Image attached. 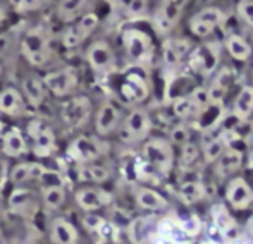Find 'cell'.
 <instances>
[{"label": "cell", "mask_w": 253, "mask_h": 244, "mask_svg": "<svg viewBox=\"0 0 253 244\" xmlns=\"http://www.w3.org/2000/svg\"><path fill=\"white\" fill-rule=\"evenodd\" d=\"M21 52L24 59L31 66H43L50 61L52 48H50V38L43 28H35L24 35L21 41Z\"/></svg>", "instance_id": "cell-1"}, {"label": "cell", "mask_w": 253, "mask_h": 244, "mask_svg": "<svg viewBox=\"0 0 253 244\" xmlns=\"http://www.w3.org/2000/svg\"><path fill=\"white\" fill-rule=\"evenodd\" d=\"M123 47L129 61L141 66L152 61L153 57V41L150 35L141 30H124L123 31Z\"/></svg>", "instance_id": "cell-2"}, {"label": "cell", "mask_w": 253, "mask_h": 244, "mask_svg": "<svg viewBox=\"0 0 253 244\" xmlns=\"http://www.w3.org/2000/svg\"><path fill=\"white\" fill-rule=\"evenodd\" d=\"M152 119L150 114L143 108H134L126 115L123 122L119 124V138L124 143H140L150 134Z\"/></svg>", "instance_id": "cell-3"}, {"label": "cell", "mask_w": 253, "mask_h": 244, "mask_svg": "<svg viewBox=\"0 0 253 244\" xmlns=\"http://www.w3.org/2000/svg\"><path fill=\"white\" fill-rule=\"evenodd\" d=\"M143 160L162 175L169 174L174 165V146L164 138H152L143 144Z\"/></svg>", "instance_id": "cell-4"}, {"label": "cell", "mask_w": 253, "mask_h": 244, "mask_svg": "<svg viewBox=\"0 0 253 244\" xmlns=\"http://www.w3.org/2000/svg\"><path fill=\"white\" fill-rule=\"evenodd\" d=\"M98 26V17L97 14L88 12L80 16L76 21L69 23V26L64 30L62 33V45L66 48H76L90 36Z\"/></svg>", "instance_id": "cell-5"}, {"label": "cell", "mask_w": 253, "mask_h": 244, "mask_svg": "<svg viewBox=\"0 0 253 244\" xmlns=\"http://www.w3.org/2000/svg\"><path fill=\"white\" fill-rule=\"evenodd\" d=\"M28 134H30L31 141H33L35 157L47 158L57 150L55 133L48 126H45L42 121H38V119H35V121L28 124Z\"/></svg>", "instance_id": "cell-6"}, {"label": "cell", "mask_w": 253, "mask_h": 244, "mask_svg": "<svg viewBox=\"0 0 253 244\" xmlns=\"http://www.w3.org/2000/svg\"><path fill=\"white\" fill-rule=\"evenodd\" d=\"M103 153L102 144L91 136H78L67 146V157L78 165L91 164L98 160Z\"/></svg>", "instance_id": "cell-7"}, {"label": "cell", "mask_w": 253, "mask_h": 244, "mask_svg": "<svg viewBox=\"0 0 253 244\" xmlns=\"http://www.w3.org/2000/svg\"><path fill=\"white\" fill-rule=\"evenodd\" d=\"M91 115V102L88 97H74L62 105L60 117L69 129H80Z\"/></svg>", "instance_id": "cell-8"}, {"label": "cell", "mask_w": 253, "mask_h": 244, "mask_svg": "<svg viewBox=\"0 0 253 244\" xmlns=\"http://www.w3.org/2000/svg\"><path fill=\"white\" fill-rule=\"evenodd\" d=\"M42 81L45 84V90H48L52 95H55V97H67L71 91L76 90L78 74L71 67H64V69L47 72Z\"/></svg>", "instance_id": "cell-9"}, {"label": "cell", "mask_w": 253, "mask_h": 244, "mask_svg": "<svg viewBox=\"0 0 253 244\" xmlns=\"http://www.w3.org/2000/svg\"><path fill=\"white\" fill-rule=\"evenodd\" d=\"M119 95L126 104H141L148 97V81L138 70H129L119 84Z\"/></svg>", "instance_id": "cell-10"}, {"label": "cell", "mask_w": 253, "mask_h": 244, "mask_svg": "<svg viewBox=\"0 0 253 244\" xmlns=\"http://www.w3.org/2000/svg\"><path fill=\"white\" fill-rule=\"evenodd\" d=\"M188 2L190 0H162V3L155 12V17H153V24H155L157 31L159 33H169L177 24L181 12H183Z\"/></svg>", "instance_id": "cell-11"}, {"label": "cell", "mask_w": 253, "mask_h": 244, "mask_svg": "<svg viewBox=\"0 0 253 244\" xmlns=\"http://www.w3.org/2000/svg\"><path fill=\"white\" fill-rule=\"evenodd\" d=\"M222 21H224L222 10L217 9V7H205V9H202L200 12H197L190 19V30L193 35L203 38V36H209L213 30H217L222 24Z\"/></svg>", "instance_id": "cell-12"}, {"label": "cell", "mask_w": 253, "mask_h": 244, "mask_svg": "<svg viewBox=\"0 0 253 244\" xmlns=\"http://www.w3.org/2000/svg\"><path fill=\"white\" fill-rule=\"evenodd\" d=\"M86 59L88 64L91 66V69L97 74H109L114 69V64H116V57H114L110 45L102 40L95 41V43H91L88 47Z\"/></svg>", "instance_id": "cell-13"}, {"label": "cell", "mask_w": 253, "mask_h": 244, "mask_svg": "<svg viewBox=\"0 0 253 244\" xmlns=\"http://www.w3.org/2000/svg\"><path fill=\"white\" fill-rule=\"evenodd\" d=\"M76 203L84 211H97L112 203V194L103 187H81L76 191Z\"/></svg>", "instance_id": "cell-14"}, {"label": "cell", "mask_w": 253, "mask_h": 244, "mask_svg": "<svg viewBox=\"0 0 253 244\" xmlns=\"http://www.w3.org/2000/svg\"><path fill=\"white\" fill-rule=\"evenodd\" d=\"M191 66L195 67V70H198L203 76H210L215 70L217 64H219V45L217 43H205L202 47L191 50Z\"/></svg>", "instance_id": "cell-15"}, {"label": "cell", "mask_w": 253, "mask_h": 244, "mask_svg": "<svg viewBox=\"0 0 253 244\" xmlns=\"http://www.w3.org/2000/svg\"><path fill=\"white\" fill-rule=\"evenodd\" d=\"M9 208L12 213L24 218H33L38 211V198L33 191L17 187L9 198Z\"/></svg>", "instance_id": "cell-16"}, {"label": "cell", "mask_w": 253, "mask_h": 244, "mask_svg": "<svg viewBox=\"0 0 253 244\" xmlns=\"http://www.w3.org/2000/svg\"><path fill=\"white\" fill-rule=\"evenodd\" d=\"M191 50H193V45L190 40L170 38V40L164 41L162 45V61L169 69H176L183 62V59L191 54Z\"/></svg>", "instance_id": "cell-17"}, {"label": "cell", "mask_w": 253, "mask_h": 244, "mask_svg": "<svg viewBox=\"0 0 253 244\" xmlns=\"http://www.w3.org/2000/svg\"><path fill=\"white\" fill-rule=\"evenodd\" d=\"M210 217H212V224L220 231L222 239L226 243L231 241V239L241 238L236 220H234V217L229 213V210L224 205H213L210 208Z\"/></svg>", "instance_id": "cell-18"}, {"label": "cell", "mask_w": 253, "mask_h": 244, "mask_svg": "<svg viewBox=\"0 0 253 244\" xmlns=\"http://www.w3.org/2000/svg\"><path fill=\"white\" fill-rule=\"evenodd\" d=\"M226 200L234 210H245L253 203V189L243 177L233 179L226 187Z\"/></svg>", "instance_id": "cell-19"}, {"label": "cell", "mask_w": 253, "mask_h": 244, "mask_svg": "<svg viewBox=\"0 0 253 244\" xmlns=\"http://www.w3.org/2000/svg\"><path fill=\"white\" fill-rule=\"evenodd\" d=\"M121 124V110L116 104L105 102L100 107L97 117H95V129L100 136H109L114 131H117Z\"/></svg>", "instance_id": "cell-20"}, {"label": "cell", "mask_w": 253, "mask_h": 244, "mask_svg": "<svg viewBox=\"0 0 253 244\" xmlns=\"http://www.w3.org/2000/svg\"><path fill=\"white\" fill-rule=\"evenodd\" d=\"M155 234L166 238L169 243L172 244H191L193 238L186 234V232L181 229L179 222L176 220V217H164L160 218L155 224Z\"/></svg>", "instance_id": "cell-21"}, {"label": "cell", "mask_w": 253, "mask_h": 244, "mask_svg": "<svg viewBox=\"0 0 253 244\" xmlns=\"http://www.w3.org/2000/svg\"><path fill=\"white\" fill-rule=\"evenodd\" d=\"M28 151V143L19 127H9L2 134V153L7 157H23Z\"/></svg>", "instance_id": "cell-22"}, {"label": "cell", "mask_w": 253, "mask_h": 244, "mask_svg": "<svg viewBox=\"0 0 253 244\" xmlns=\"http://www.w3.org/2000/svg\"><path fill=\"white\" fill-rule=\"evenodd\" d=\"M26 110V102L16 88H5L0 91V112L10 117H21Z\"/></svg>", "instance_id": "cell-23"}, {"label": "cell", "mask_w": 253, "mask_h": 244, "mask_svg": "<svg viewBox=\"0 0 253 244\" xmlns=\"http://www.w3.org/2000/svg\"><path fill=\"white\" fill-rule=\"evenodd\" d=\"M153 234L155 225L152 217H138L127 224V236L133 244H150Z\"/></svg>", "instance_id": "cell-24"}, {"label": "cell", "mask_w": 253, "mask_h": 244, "mask_svg": "<svg viewBox=\"0 0 253 244\" xmlns=\"http://www.w3.org/2000/svg\"><path fill=\"white\" fill-rule=\"evenodd\" d=\"M50 239L53 244H78V229L67 218H55L50 225Z\"/></svg>", "instance_id": "cell-25"}, {"label": "cell", "mask_w": 253, "mask_h": 244, "mask_svg": "<svg viewBox=\"0 0 253 244\" xmlns=\"http://www.w3.org/2000/svg\"><path fill=\"white\" fill-rule=\"evenodd\" d=\"M213 164H215L217 174H219L220 177H227V175L234 174V172L243 165V151L227 146L226 150L222 151V155H220Z\"/></svg>", "instance_id": "cell-26"}, {"label": "cell", "mask_w": 253, "mask_h": 244, "mask_svg": "<svg viewBox=\"0 0 253 244\" xmlns=\"http://www.w3.org/2000/svg\"><path fill=\"white\" fill-rule=\"evenodd\" d=\"M134 198H136V203L140 208L143 210H150V211H157V210H166L169 207V201L164 194H160L159 191L152 189V187H138L136 193H134Z\"/></svg>", "instance_id": "cell-27"}, {"label": "cell", "mask_w": 253, "mask_h": 244, "mask_svg": "<svg viewBox=\"0 0 253 244\" xmlns=\"http://www.w3.org/2000/svg\"><path fill=\"white\" fill-rule=\"evenodd\" d=\"M198 115V129L200 131H212L219 126L224 117V105L222 102H210L205 107L197 112Z\"/></svg>", "instance_id": "cell-28"}, {"label": "cell", "mask_w": 253, "mask_h": 244, "mask_svg": "<svg viewBox=\"0 0 253 244\" xmlns=\"http://www.w3.org/2000/svg\"><path fill=\"white\" fill-rule=\"evenodd\" d=\"M231 84H233V70L229 67H222L215 74V79L212 81L210 88H207L209 90L210 102H224Z\"/></svg>", "instance_id": "cell-29"}, {"label": "cell", "mask_w": 253, "mask_h": 244, "mask_svg": "<svg viewBox=\"0 0 253 244\" xmlns=\"http://www.w3.org/2000/svg\"><path fill=\"white\" fill-rule=\"evenodd\" d=\"M88 7V0H60L55 7V16L62 23H73L83 16Z\"/></svg>", "instance_id": "cell-30"}, {"label": "cell", "mask_w": 253, "mask_h": 244, "mask_svg": "<svg viewBox=\"0 0 253 244\" xmlns=\"http://www.w3.org/2000/svg\"><path fill=\"white\" fill-rule=\"evenodd\" d=\"M45 165L38 164V162H23L17 164L10 171V181L14 184H23L28 181H37L43 172Z\"/></svg>", "instance_id": "cell-31"}, {"label": "cell", "mask_w": 253, "mask_h": 244, "mask_svg": "<svg viewBox=\"0 0 253 244\" xmlns=\"http://www.w3.org/2000/svg\"><path fill=\"white\" fill-rule=\"evenodd\" d=\"M226 50L229 52V55L234 61L245 62L252 57V45L245 40L241 35L231 33L226 38Z\"/></svg>", "instance_id": "cell-32"}, {"label": "cell", "mask_w": 253, "mask_h": 244, "mask_svg": "<svg viewBox=\"0 0 253 244\" xmlns=\"http://www.w3.org/2000/svg\"><path fill=\"white\" fill-rule=\"evenodd\" d=\"M177 196L186 205L198 203V201H202L207 196V186L200 181H186L179 186Z\"/></svg>", "instance_id": "cell-33"}, {"label": "cell", "mask_w": 253, "mask_h": 244, "mask_svg": "<svg viewBox=\"0 0 253 244\" xmlns=\"http://www.w3.org/2000/svg\"><path fill=\"white\" fill-rule=\"evenodd\" d=\"M23 91L26 100L30 102L31 105L38 107V105L43 104L45 100V84L40 77L37 76H30L23 81Z\"/></svg>", "instance_id": "cell-34"}, {"label": "cell", "mask_w": 253, "mask_h": 244, "mask_svg": "<svg viewBox=\"0 0 253 244\" xmlns=\"http://www.w3.org/2000/svg\"><path fill=\"white\" fill-rule=\"evenodd\" d=\"M253 114V86H243L234 100L233 115L241 121L248 119Z\"/></svg>", "instance_id": "cell-35"}, {"label": "cell", "mask_w": 253, "mask_h": 244, "mask_svg": "<svg viewBox=\"0 0 253 244\" xmlns=\"http://www.w3.org/2000/svg\"><path fill=\"white\" fill-rule=\"evenodd\" d=\"M78 177L83 182H93V184H102L110 177V172L103 165H95L91 164H83L78 171Z\"/></svg>", "instance_id": "cell-36"}, {"label": "cell", "mask_w": 253, "mask_h": 244, "mask_svg": "<svg viewBox=\"0 0 253 244\" xmlns=\"http://www.w3.org/2000/svg\"><path fill=\"white\" fill-rule=\"evenodd\" d=\"M42 200L48 210H59L66 201V186L42 187Z\"/></svg>", "instance_id": "cell-37"}, {"label": "cell", "mask_w": 253, "mask_h": 244, "mask_svg": "<svg viewBox=\"0 0 253 244\" xmlns=\"http://www.w3.org/2000/svg\"><path fill=\"white\" fill-rule=\"evenodd\" d=\"M227 148V143L224 139V136H212L210 139H207L203 143V157H205V162L209 164H213L217 158L222 155V151Z\"/></svg>", "instance_id": "cell-38"}, {"label": "cell", "mask_w": 253, "mask_h": 244, "mask_svg": "<svg viewBox=\"0 0 253 244\" xmlns=\"http://www.w3.org/2000/svg\"><path fill=\"white\" fill-rule=\"evenodd\" d=\"M114 3L127 17H141L148 9V0H114Z\"/></svg>", "instance_id": "cell-39"}, {"label": "cell", "mask_w": 253, "mask_h": 244, "mask_svg": "<svg viewBox=\"0 0 253 244\" xmlns=\"http://www.w3.org/2000/svg\"><path fill=\"white\" fill-rule=\"evenodd\" d=\"M176 220L179 222L181 229L186 232L190 238H198L203 229V224H202V218L195 213H186V215H181V217H176Z\"/></svg>", "instance_id": "cell-40"}, {"label": "cell", "mask_w": 253, "mask_h": 244, "mask_svg": "<svg viewBox=\"0 0 253 244\" xmlns=\"http://www.w3.org/2000/svg\"><path fill=\"white\" fill-rule=\"evenodd\" d=\"M172 112L174 115H177V117L184 119V117H191V115L197 114V107H195V104L191 102V98L188 97H176L172 100Z\"/></svg>", "instance_id": "cell-41"}, {"label": "cell", "mask_w": 253, "mask_h": 244, "mask_svg": "<svg viewBox=\"0 0 253 244\" xmlns=\"http://www.w3.org/2000/svg\"><path fill=\"white\" fill-rule=\"evenodd\" d=\"M45 0H9V3L12 5V9L16 12H31V10H37L43 5Z\"/></svg>", "instance_id": "cell-42"}, {"label": "cell", "mask_w": 253, "mask_h": 244, "mask_svg": "<svg viewBox=\"0 0 253 244\" xmlns=\"http://www.w3.org/2000/svg\"><path fill=\"white\" fill-rule=\"evenodd\" d=\"M198 155H200V148L191 141H188L183 144V150H181V164L191 165L198 158Z\"/></svg>", "instance_id": "cell-43"}, {"label": "cell", "mask_w": 253, "mask_h": 244, "mask_svg": "<svg viewBox=\"0 0 253 244\" xmlns=\"http://www.w3.org/2000/svg\"><path fill=\"white\" fill-rule=\"evenodd\" d=\"M188 97L191 98V102L195 104V107H197V110H200V108L205 107L207 104H210V97H209V90L207 88H195L193 91H191Z\"/></svg>", "instance_id": "cell-44"}, {"label": "cell", "mask_w": 253, "mask_h": 244, "mask_svg": "<svg viewBox=\"0 0 253 244\" xmlns=\"http://www.w3.org/2000/svg\"><path fill=\"white\" fill-rule=\"evenodd\" d=\"M190 141V127L186 126H176L170 131V143L183 146L184 143Z\"/></svg>", "instance_id": "cell-45"}, {"label": "cell", "mask_w": 253, "mask_h": 244, "mask_svg": "<svg viewBox=\"0 0 253 244\" xmlns=\"http://www.w3.org/2000/svg\"><path fill=\"white\" fill-rule=\"evenodd\" d=\"M83 224L86 229H90V231L93 232H100V229L103 227V224H105V220H103L102 217H98L97 213H93V211H88V215L83 218Z\"/></svg>", "instance_id": "cell-46"}, {"label": "cell", "mask_w": 253, "mask_h": 244, "mask_svg": "<svg viewBox=\"0 0 253 244\" xmlns=\"http://www.w3.org/2000/svg\"><path fill=\"white\" fill-rule=\"evenodd\" d=\"M238 14L247 24L253 26V0H245L238 5Z\"/></svg>", "instance_id": "cell-47"}, {"label": "cell", "mask_w": 253, "mask_h": 244, "mask_svg": "<svg viewBox=\"0 0 253 244\" xmlns=\"http://www.w3.org/2000/svg\"><path fill=\"white\" fill-rule=\"evenodd\" d=\"M205 231H207V239H210V241H219V243H220V241H224V239H222V234H220V231L215 227V225L212 224V222H210V224L207 225Z\"/></svg>", "instance_id": "cell-48"}, {"label": "cell", "mask_w": 253, "mask_h": 244, "mask_svg": "<svg viewBox=\"0 0 253 244\" xmlns=\"http://www.w3.org/2000/svg\"><path fill=\"white\" fill-rule=\"evenodd\" d=\"M247 231H248V234H250V238H253V215L247 222Z\"/></svg>", "instance_id": "cell-49"}, {"label": "cell", "mask_w": 253, "mask_h": 244, "mask_svg": "<svg viewBox=\"0 0 253 244\" xmlns=\"http://www.w3.org/2000/svg\"><path fill=\"white\" fill-rule=\"evenodd\" d=\"M200 244H220L219 241H210V239H205V241H202Z\"/></svg>", "instance_id": "cell-50"}, {"label": "cell", "mask_w": 253, "mask_h": 244, "mask_svg": "<svg viewBox=\"0 0 253 244\" xmlns=\"http://www.w3.org/2000/svg\"><path fill=\"white\" fill-rule=\"evenodd\" d=\"M248 167H253V151L250 153V157H248Z\"/></svg>", "instance_id": "cell-51"}, {"label": "cell", "mask_w": 253, "mask_h": 244, "mask_svg": "<svg viewBox=\"0 0 253 244\" xmlns=\"http://www.w3.org/2000/svg\"><path fill=\"white\" fill-rule=\"evenodd\" d=\"M0 244H7L5 238H3V234H2V231H0Z\"/></svg>", "instance_id": "cell-52"}, {"label": "cell", "mask_w": 253, "mask_h": 244, "mask_svg": "<svg viewBox=\"0 0 253 244\" xmlns=\"http://www.w3.org/2000/svg\"><path fill=\"white\" fill-rule=\"evenodd\" d=\"M3 16H5V12H3V7H2V5H0V21H2V19H3Z\"/></svg>", "instance_id": "cell-53"}, {"label": "cell", "mask_w": 253, "mask_h": 244, "mask_svg": "<svg viewBox=\"0 0 253 244\" xmlns=\"http://www.w3.org/2000/svg\"><path fill=\"white\" fill-rule=\"evenodd\" d=\"M243 243H245V244H253V238H250V239H243Z\"/></svg>", "instance_id": "cell-54"}, {"label": "cell", "mask_w": 253, "mask_h": 244, "mask_svg": "<svg viewBox=\"0 0 253 244\" xmlns=\"http://www.w3.org/2000/svg\"><path fill=\"white\" fill-rule=\"evenodd\" d=\"M0 74H2V66H0Z\"/></svg>", "instance_id": "cell-55"}]
</instances>
